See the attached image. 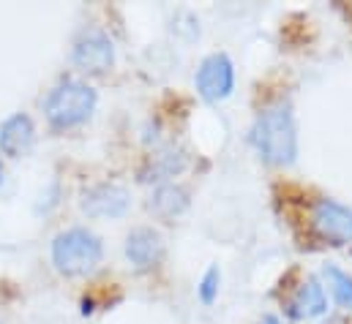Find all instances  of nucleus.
<instances>
[{"label": "nucleus", "mask_w": 352, "mask_h": 324, "mask_svg": "<svg viewBox=\"0 0 352 324\" xmlns=\"http://www.w3.org/2000/svg\"><path fill=\"white\" fill-rule=\"evenodd\" d=\"M126 259L140 273L153 270L164 259V240H162V235L156 229H151V227H140V229L129 232V238H126Z\"/></svg>", "instance_id": "6e6552de"}, {"label": "nucleus", "mask_w": 352, "mask_h": 324, "mask_svg": "<svg viewBox=\"0 0 352 324\" xmlns=\"http://www.w3.org/2000/svg\"><path fill=\"white\" fill-rule=\"evenodd\" d=\"M328 311V294L325 286L317 278H306L289 297L287 303V314L298 322H309V319H320Z\"/></svg>", "instance_id": "1a4fd4ad"}, {"label": "nucleus", "mask_w": 352, "mask_h": 324, "mask_svg": "<svg viewBox=\"0 0 352 324\" xmlns=\"http://www.w3.org/2000/svg\"><path fill=\"white\" fill-rule=\"evenodd\" d=\"M72 60L80 71L85 74H107L115 63V47L112 38L98 30V27H88L80 33V38L74 41V52Z\"/></svg>", "instance_id": "423d86ee"}, {"label": "nucleus", "mask_w": 352, "mask_h": 324, "mask_svg": "<svg viewBox=\"0 0 352 324\" xmlns=\"http://www.w3.org/2000/svg\"><path fill=\"white\" fill-rule=\"evenodd\" d=\"M131 205V196L118 183H98L82 191L80 207L90 218H120Z\"/></svg>", "instance_id": "0eeeda50"}, {"label": "nucleus", "mask_w": 352, "mask_h": 324, "mask_svg": "<svg viewBox=\"0 0 352 324\" xmlns=\"http://www.w3.org/2000/svg\"><path fill=\"white\" fill-rule=\"evenodd\" d=\"M322 278H325L328 292L333 294V300H336L342 308L352 311V275L350 273H344V270L336 267V264H325V267H322Z\"/></svg>", "instance_id": "ddd939ff"}, {"label": "nucleus", "mask_w": 352, "mask_h": 324, "mask_svg": "<svg viewBox=\"0 0 352 324\" xmlns=\"http://www.w3.org/2000/svg\"><path fill=\"white\" fill-rule=\"evenodd\" d=\"M0 180H3V166H0Z\"/></svg>", "instance_id": "dca6fc26"}, {"label": "nucleus", "mask_w": 352, "mask_h": 324, "mask_svg": "<svg viewBox=\"0 0 352 324\" xmlns=\"http://www.w3.org/2000/svg\"><path fill=\"white\" fill-rule=\"evenodd\" d=\"M186 169V159H183V153H175V150H164V153H159V156H153L151 163H148V169L142 172V180H156L159 185L162 183H167L170 177H175Z\"/></svg>", "instance_id": "f8f14e48"}, {"label": "nucleus", "mask_w": 352, "mask_h": 324, "mask_svg": "<svg viewBox=\"0 0 352 324\" xmlns=\"http://www.w3.org/2000/svg\"><path fill=\"white\" fill-rule=\"evenodd\" d=\"M101 256H104L101 240L82 227L66 229L52 240V264L58 267L60 275H69V278L93 273Z\"/></svg>", "instance_id": "7ed1b4c3"}, {"label": "nucleus", "mask_w": 352, "mask_h": 324, "mask_svg": "<svg viewBox=\"0 0 352 324\" xmlns=\"http://www.w3.org/2000/svg\"><path fill=\"white\" fill-rule=\"evenodd\" d=\"M36 142V126L28 115H11L3 126H0V150L8 159H19L25 153H30Z\"/></svg>", "instance_id": "9d476101"}, {"label": "nucleus", "mask_w": 352, "mask_h": 324, "mask_svg": "<svg viewBox=\"0 0 352 324\" xmlns=\"http://www.w3.org/2000/svg\"><path fill=\"white\" fill-rule=\"evenodd\" d=\"M96 90L90 87L88 82L80 80H66L60 82L44 101V115L50 120L52 128H74V126H82L93 115L96 109Z\"/></svg>", "instance_id": "f03ea898"}, {"label": "nucleus", "mask_w": 352, "mask_h": 324, "mask_svg": "<svg viewBox=\"0 0 352 324\" xmlns=\"http://www.w3.org/2000/svg\"><path fill=\"white\" fill-rule=\"evenodd\" d=\"M260 324H284V322H281L278 316H263V319H260Z\"/></svg>", "instance_id": "2eb2a0df"}, {"label": "nucleus", "mask_w": 352, "mask_h": 324, "mask_svg": "<svg viewBox=\"0 0 352 324\" xmlns=\"http://www.w3.org/2000/svg\"><path fill=\"white\" fill-rule=\"evenodd\" d=\"M188 202H191V194H188L186 185H180V183H162V185H156V191L151 194L148 210H151L156 218H162V221H173L180 213H186Z\"/></svg>", "instance_id": "9b49d317"}, {"label": "nucleus", "mask_w": 352, "mask_h": 324, "mask_svg": "<svg viewBox=\"0 0 352 324\" xmlns=\"http://www.w3.org/2000/svg\"><path fill=\"white\" fill-rule=\"evenodd\" d=\"M311 229L320 240L331 245L352 243V207L336 202V199H317L311 205Z\"/></svg>", "instance_id": "20e7f679"}, {"label": "nucleus", "mask_w": 352, "mask_h": 324, "mask_svg": "<svg viewBox=\"0 0 352 324\" xmlns=\"http://www.w3.org/2000/svg\"><path fill=\"white\" fill-rule=\"evenodd\" d=\"M194 84H197V93L208 104H219V101L230 98L235 90V66H232L230 55H224V52L208 55L197 69Z\"/></svg>", "instance_id": "39448f33"}, {"label": "nucleus", "mask_w": 352, "mask_h": 324, "mask_svg": "<svg viewBox=\"0 0 352 324\" xmlns=\"http://www.w3.org/2000/svg\"><path fill=\"white\" fill-rule=\"evenodd\" d=\"M249 142L257 150V156L270 166H289L298 156V128L289 104L278 101L265 106L257 115Z\"/></svg>", "instance_id": "f257e3e1"}, {"label": "nucleus", "mask_w": 352, "mask_h": 324, "mask_svg": "<svg viewBox=\"0 0 352 324\" xmlns=\"http://www.w3.org/2000/svg\"><path fill=\"white\" fill-rule=\"evenodd\" d=\"M219 289H221V270L219 267H208L205 275H202V281H199V286H197L199 300L205 305H213L216 297H219Z\"/></svg>", "instance_id": "4468645a"}]
</instances>
